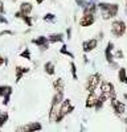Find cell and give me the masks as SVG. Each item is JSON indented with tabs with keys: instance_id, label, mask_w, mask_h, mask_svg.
<instances>
[{
	"instance_id": "cell-1",
	"label": "cell",
	"mask_w": 127,
	"mask_h": 132,
	"mask_svg": "<svg viewBox=\"0 0 127 132\" xmlns=\"http://www.w3.org/2000/svg\"><path fill=\"white\" fill-rule=\"evenodd\" d=\"M98 9L101 11V15L103 20H111L116 17L119 12V5L116 3H106V2H99L97 3Z\"/></svg>"
},
{
	"instance_id": "cell-2",
	"label": "cell",
	"mask_w": 127,
	"mask_h": 132,
	"mask_svg": "<svg viewBox=\"0 0 127 132\" xmlns=\"http://www.w3.org/2000/svg\"><path fill=\"white\" fill-rule=\"evenodd\" d=\"M73 111H74V106L72 104L70 99H65V98H64V101L61 102L60 108H58V111L56 114V118H54L53 122H54V123H61L62 120L65 119L69 114H72Z\"/></svg>"
},
{
	"instance_id": "cell-3",
	"label": "cell",
	"mask_w": 127,
	"mask_h": 132,
	"mask_svg": "<svg viewBox=\"0 0 127 132\" xmlns=\"http://www.w3.org/2000/svg\"><path fill=\"white\" fill-rule=\"evenodd\" d=\"M64 91H56L54 95H53L52 98V103H50V108H49V120L50 122H53L56 118V114L58 111V108H60V104L61 102L64 101Z\"/></svg>"
},
{
	"instance_id": "cell-4",
	"label": "cell",
	"mask_w": 127,
	"mask_h": 132,
	"mask_svg": "<svg viewBox=\"0 0 127 132\" xmlns=\"http://www.w3.org/2000/svg\"><path fill=\"white\" fill-rule=\"evenodd\" d=\"M105 101H109L110 98L113 96H116L115 94V89H114V85L111 82H107V81H102L99 83V94Z\"/></svg>"
},
{
	"instance_id": "cell-5",
	"label": "cell",
	"mask_w": 127,
	"mask_h": 132,
	"mask_svg": "<svg viewBox=\"0 0 127 132\" xmlns=\"http://www.w3.org/2000/svg\"><path fill=\"white\" fill-rule=\"evenodd\" d=\"M102 82V75L101 73H94L91 74L89 78L86 79V85H85V89L88 93H93L99 87V83Z\"/></svg>"
},
{
	"instance_id": "cell-6",
	"label": "cell",
	"mask_w": 127,
	"mask_h": 132,
	"mask_svg": "<svg viewBox=\"0 0 127 132\" xmlns=\"http://www.w3.org/2000/svg\"><path fill=\"white\" fill-rule=\"evenodd\" d=\"M127 30V25L123 20H114L111 23V35L116 38L122 37Z\"/></svg>"
},
{
	"instance_id": "cell-7",
	"label": "cell",
	"mask_w": 127,
	"mask_h": 132,
	"mask_svg": "<svg viewBox=\"0 0 127 132\" xmlns=\"http://www.w3.org/2000/svg\"><path fill=\"white\" fill-rule=\"evenodd\" d=\"M110 101V104H111V108H113V111L114 114L118 116V118H122L126 112V104L121 101H118V98L116 96H113L109 99Z\"/></svg>"
},
{
	"instance_id": "cell-8",
	"label": "cell",
	"mask_w": 127,
	"mask_h": 132,
	"mask_svg": "<svg viewBox=\"0 0 127 132\" xmlns=\"http://www.w3.org/2000/svg\"><path fill=\"white\" fill-rule=\"evenodd\" d=\"M12 93H13V89L11 85H0V96L3 98V104L4 106L9 104Z\"/></svg>"
},
{
	"instance_id": "cell-9",
	"label": "cell",
	"mask_w": 127,
	"mask_h": 132,
	"mask_svg": "<svg viewBox=\"0 0 127 132\" xmlns=\"http://www.w3.org/2000/svg\"><path fill=\"white\" fill-rule=\"evenodd\" d=\"M42 129V124L38 122H33V123H29L25 126H21L16 128V132H36V131H41Z\"/></svg>"
},
{
	"instance_id": "cell-10",
	"label": "cell",
	"mask_w": 127,
	"mask_h": 132,
	"mask_svg": "<svg viewBox=\"0 0 127 132\" xmlns=\"http://www.w3.org/2000/svg\"><path fill=\"white\" fill-rule=\"evenodd\" d=\"M32 44L36 45L37 48H40L41 52H45L49 49V41H48V37H45V36H38V37L33 38Z\"/></svg>"
},
{
	"instance_id": "cell-11",
	"label": "cell",
	"mask_w": 127,
	"mask_h": 132,
	"mask_svg": "<svg viewBox=\"0 0 127 132\" xmlns=\"http://www.w3.org/2000/svg\"><path fill=\"white\" fill-rule=\"evenodd\" d=\"M97 46H98V38H89V40H85L82 42V50L86 54L93 52Z\"/></svg>"
},
{
	"instance_id": "cell-12",
	"label": "cell",
	"mask_w": 127,
	"mask_h": 132,
	"mask_svg": "<svg viewBox=\"0 0 127 132\" xmlns=\"http://www.w3.org/2000/svg\"><path fill=\"white\" fill-rule=\"evenodd\" d=\"M95 23V15L91 13H82V17L80 19V25L86 28V27H91Z\"/></svg>"
},
{
	"instance_id": "cell-13",
	"label": "cell",
	"mask_w": 127,
	"mask_h": 132,
	"mask_svg": "<svg viewBox=\"0 0 127 132\" xmlns=\"http://www.w3.org/2000/svg\"><path fill=\"white\" fill-rule=\"evenodd\" d=\"M105 57H106V61H107V63H111L113 61H115V58H114V42H113V41H109L107 45H106Z\"/></svg>"
},
{
	"instance_id": "cell-14",
	"label": "cell",
	"mask_w": 127,
	"mask_h": 132,
	"mask_svg": "<svg viewBox=\"0 0 127 132\" xmlns=\"http://www.w3.org/2000/svg\"><path fill=\"white\" fill-rule=\"evenodd\" d=\"M30 71V69L28 68V66H16V69H15V77H16V82H20L21 81V78L25 75V74H28Z\"/></svg>"
},
{
	"instance_id": "cell-15",
	"label": "cell",
	"mask_w": 127,
	"mask_h": 132,
	"mask_svg": "<svg viewBox=\"0 0 127 132\" xmlns=\"http://www.w3.org/2000/svg\"><path fill=\"white\" fill-rule=\"evenodd\" d=\"M15 17L23 20L24 24H25L27 27H32V25H33V19H32L30 15H23L20 11H17V12H15Z\"/></svg>"
},
{
	"instance_id": "cell-16",
	"label": "cell",
	"mask_w": 127,
	"mask_h": 132,
	"mask_svg": "<svg viewBox=\"0 0 127 132\" xmlns=\"http://www.w3.org/2000/svg\"><path fill=\"white\" fill-rule=\"evenodd\" d=\"M97 98H98L97 91L89 93V95H88V98H86V102H85V106H86V108H94L95 102H97Z\"/></svg>"
},
{
	"instance_id": "cell-17",
	"label": "cell",
	"mask_w": 127,
	"mask_h": 132,
	"mask_svg": "<svg viewBox=\"0 0 127 132\" xmlns=\"http://www.w3.org/2000/svg\"><path fill=\"white\" fill-rule=\"evenodd\" d=\"M20 12L23 15H30L32 12H33V5H32V3L29 2H23L20 3Z\"/></svg>"
},
{
	"instance_id": "cell-18",
	"label": "cell",
	"mask_w": 127,
	"mask_h": 132,
	"mask_svg": "<svg viewBox=\"0 0 127 132\" xmlns=\"http://www.w3.org/2000/svg\"><path fill=\"white\" fill-rule=\"evenodd\" d=\"M64 33H50L48 36V41L50 44H56V42H64Z\"/></svg>"
},
{
	"instance_id": "cell-19",
	"label": "cell",
	"mask_w": 127,
	"mask_h": 132,
	"mask_svg": "<svg viewBox=\"0 0 127 132\" xmlns=\"http://www.w3.org/2000/svg\"><path fill=\"white\" fill-rule=\"evenodd\" d=\"M83 9V13H91V15H95L98 11V7H97V3L95 2H89V4L82 8Z\"/></svg>"
},
{
	"instance_id": "cell-20",
	"label": "cell",
	"mask_w": 127,
	"mask_h": 132,
	"mask_svg": "<svg viewBox=\"0 0 127 132\" xmlns=\"http://www.w3.org/2000/svg\"><path fill=\"white\" fill-rule=\"evenodd\" d=\"M53 89H54V91H64L65 90V81L62 78H56L53 81Z\"/></svg>"
},
{
	"instance_id": "cell-21",
	"label": "cell",
	"mask_w": 127,
	"mask_h": 132,
	"mask_svg": "<svg viewBox=\"0 0 127 132\" xmlns=\"http://www.w3.org/2000/svg\"><path fill=\"white\" fill-rule=\"evenodd\" d=\"M44 71H45V74H48V75H54V73H56V68H54V63H53L52 61H48V62H45L44 63Z\"/></svg>"
},
{
	"instance_id": "cell-22",
	"label": "cell",
	"mask_w": 127,
	"mask_h": 132,
	"mask_svg": "<svg viewBox=\"0 0 127 132\" xmlns=\"http://www.w3.org/2000/svg\"><path fill=\"white\" fill-rule=\"evenodd\" d=\"M118 79H119V82L127 85V70L124 68H119V70H118Z\"/></svg>"
},
{
	"instance_id": "cell-23",
	"label": "cell",
	"mask_w": 127,
	"mask_h": 132,
	"mask_svg": "<svg viewBox=\"0 0 127 132\" xmlns=\"http://www.w3.org/2000/svg\"><path fill=\"white\" fill-rule=\"evenodd\" d=\"M8 119H9V115L7 111H2L0 110V128L4 127V124L8 122Z\"/></svg>"
},
{
	"instance_id": "cell-24",
	"label": "cell",
	"mask_w": 127,
	"mask_h": 132,
	"mask_svg": "<svg viewBox=\"0 0 127 132\" xmlns=\"http://www.w3.org/2000/svg\"><path fill=\"white\" fill-rule=\"evenodd\" d=\"M105 99L101 96V95H98V98H97V102H95V106H94V108H95V111H101V110L103 108V106H105Z\"/></svg>"
},
{
	"instance_id": "cell-25",
	"label": "cell",
	"mask_w": 127,
	"mask_h": 132,
	"mask_svg": "<svg viewBox=\"0 0 127 132\" xmlns=\"http://www.w3.org/2000/svg\"><path fill=\"white\" fill-rule=\"evenodd\" d=\"M60 54H64V56H68L69 58H74V54L72 53V52H69L68 50V46H66V44H62V46H61V49H60Z\"/></svg>"
},
{
	"instance_id": "cell-26",
	"label": "cell",
	"mask_w": 127,
	"mask_h": 132,
	"mask_svg": "<svg viewBox=\"0 0 127 132\" xmlns=\"http://www.w3.org/2000/svg\"><path fill=\"white\" fill-rule=\"evenodd\" d=\"M70 73H72V78H73L74 81H77V79H78V74H77V66H76V63H74L73 61L70 62Z\"/></svg>"
},
{
	"instance_id": "cell-27",
	"label": "cell",
	"mask_w": 127,
	"mask_h": 132,
	"mask_svg": "<svg viewBox=\"0 0 127 132\" xmlns=\"http://www.w3.org/2000/svg\"><path fill=\"white\" fill-rule=\"evenodd\" d=\"M42 20L46 21V23H54V21H56V15H54V13L48 12V13H45V15H44Z\"/></svg>"
},
{
	"instance_id": "cell-28",
	"label": "cell",
	"mask_w": 127,
	"mask_h": 132,
	"mask_svg": "<svg viewBox=\"0 0 127 132\" xmlns=\"http://www.w3.org/2000/svg\"><path fill=\"white\" fill-rule=\"evenodd\" d=\"M20 57H21V58H24V60H28V61H30V60H32V54H30V50H29L28 48H25L23 52L20 53Z\"/></svg>"
},
{
	"instance_id": "cell-29",
	"label": "cell",
	"mask_w": 127,
	"mask_h": 132,
	"mask_svg": "<svg viewBox=\"0 0 127 132\" xmlns=\"http://www.w3.org/2000/svg\"><path fill=\"white\" fill-rule=\"evenodd\" d=\"M114 58H116V60H122V58H124V53H123V50H122V49L115 50V52H114Z\"/></svg>"
},
{
	"instance_id": "cell-30",
	"label": "cell",
	"mask_w": 127,
	"mask_h": 132,
	"mask_svg": "<svg viewBox=\"0 0 127 132\" xmlns=\"http://www.w3.org/2000/svg\"><path fill=\"white\" fill-rule=\"evenodd\" d=\"M89 2H90V0H76V3H77V5L80 8H85L89 4Z\"/></svg>"
},
{
	"instance_id": "cell-31",
	"label": "cell",
	"mask_w": 127,
	"mask_h": 132,
	"mask_svg": "<svg viewBox=\"0 0 127 132\" xmlns=\"http://www.w3.org/2000/svg\"><path fill=\"white\" fill-rule=\"evenodd\" d=\"M0 36H13V30H9V29L2 30L0 32Z\"/></svg>"
},
{
	"instance_id": "cell-32",
	"label": "cell",
	"mask_w": 127,
	"mask_h": 132,
	"mask_svg": "<svg viewBox=\"0 0 127 132\" xmlns=\"http://www.w3.org/2000/svg\"><path fill=\"white\" fill-rule=\"evenodd\" d=\"M8 63H9V61H8L7 58H4L2 54H0V68H2L3 65H8Z\"/></svg>"
},
{
	"instance_id": "cell-33",
	"label": "cell",
	"mask_w": 127,
	"mask_h": 132,
	"mask_svg": "<svg viewBox=\"0 0 127 132\" xmlns=\"http://www.w3.org/2000/svg\"><path fill=\"white\" fill-rule=\"evenodd\" d=\"M0 23L2 24H8V20H7V17L3 16V13H0Z\"/></svg>"
},
{
	"instance_id": "cell-34",
	"label": "cell",
	"mask_w": 127,
	"mask_h": 132,
	"mask_svg": "<svg viewBox=\"0 0 127 132\" xmlns=\"http://www.w3.org/2000/svg\"><path fill=\"white\" fill-rule=\"evenodd\" d=\"M0 13H5V8H4V3L2 2V0H0Z\"/></svg>"
},
{
	"instance_id": "cell-35",
	"label": "cell",
	"mask_w": 127,
	"mask_h": 132,
	"mask_svg": "<svg viewBox=\"0 0 127 132\" xmlns=\"http://www.w3.org/2000/svg\"><path fill=\"white\" fill-rule=\"evenodd\" d=\"M66 38H68V40L72 38V28H68V29H66Z\"/></svg>"
},
{
	"instance_id": "cell-36",
	"label": "cell",
	"mask_w": 127,
	"mask_h": 132,
	"mask_svg": "<svg viewBox=\"0 0 127 132\" xmlns=\"http://www.w3.org/2000/svg\"><path fill=\"white\" fill-rule=\"evenodd\" d=\"M83 62H85V63H89V60H88V57H86V53H85V56H83Z\"/></svg>"
},
{
	"instance_id": "cell-37",
	"label": "cell",
	"mask_w": 127,
	"mask_h": 132,
	"mask_svg": "<svg viewBox=\"0 0 127 132\" xmlns=\"http://www.w3.org/2000/svg\"><path fill=\"white\" fill-rule=\"evenodd\" d=\"M103 38V32H99V35H98V40Z\"/></svg>"
},
{
	"instance_id": "cell-38",
	"label": "cell",
	"mask_w": 127,
	"mask_h": 132,
	"mask_svg": "<svg viewBox=\"0 0 127 132\" xmlns=\"http://www.w3.org/2000/svg\"><path fill=\"white\" fill-rule=\"evenodd\" d=\"M35 2H36L37 4H42V3H44V2H45V0H35Z\"/></svg>"
},
{
	"instance_id": "cell-39",
	"label": "cell",
	"mask_w": 127,
	"mask_h": 132,
	"mask_svg": "<svg viewBox=\"0 0 127 132\" xmlns=\"http://www.w3.org/2000/svg\"><path fill=\"white\" fill-rule=\"evenodd\" d=\"M123 122H124V124H126V129H127V118L123 119Z\"/></svg>"
},
{
	"instance_id": "cell-40",
	"label": "cell",
	"mask_w": 127,
	"mask_h": 132,
	"mask_svg": "<svg viewBox=\"0 0 127 132\" xmlns=\"http://www.w3.org/2000/svg\"><path fill=\"white\" fill-rule=\"evenodd\" d=\"M123 98H124V99H126V101H127V93H126V94L123 95Z\"/></svg>"
},
{
	"instance_id": "cell-41",
	"label": "cell",
	"mask_w": 127,
	"mask_h": 132,
	"mask_svg": "<svg viewBox=\"0 0 127 132\" xmlns=\"http://www.w3.org/2000/svg\"><path fill=\"white\" fill-rule=\"evenodd\" d=\"M124 4H126V7H127V0H124Z\"/></svg>"
},
{
	"instance_id": "cell-42",
	"label": "cell",
	"mask_w": 127,
	"mask_h": 132,
	"mask_svg": "<svg viewBox=\"0 0 127 132\" xmlns=\"http://www.w3.org/2000/svg\"><path fill=\"white\" fill-rule=\"evenodd\" d=\"M90 2H95V3H97V0H90Z\"/></svg>"
},
{
	"instance_id": "cell-43",
	"label": "cell",
	"mask_w": 127,
	"mask_h": 132,
	"mask_svg": "<svg viewBox=\"0 0 127 132\" xmlns=\"http://www.w3.org/2000/svg\"><path fill=\"white\" fill-rule=\"evenodd\" d=\"M126 16H127V7H126Z\"/></svg>"
},
{
	"instance_id": "cell-44",
	"label": "cell",
	"mask_w": 127,
	"mask_h": 132,
	"mask_svg": "<svg viewBox=\"0 0 127 132\" xmlns=\"http://www.w3.org/2000/svg\"><path fill=\"white\" fill-rule=\"evenodd\" d=\"M12 2H16V0H12Z\"/></svg>"
}]
</instances>
